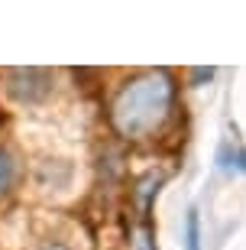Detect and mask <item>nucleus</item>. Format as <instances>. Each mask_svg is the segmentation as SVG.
Masks as SVG:
<instances>
[{
	"label": "nucleus",
	"instance_id": "obj_1",
	"mask_svg": "<svg viewBox=\"0 0 246 250\" xmlns=\"http://www.w3.org/2000/svg\"><path fill=\"white\" fill-rule=\"evenodd\" d=\"M10 182H13V163L7 153H0V192H7Z\"/></svg>",
	"mask_w": 246,
	"mask_h": 250
}]
</instances>
